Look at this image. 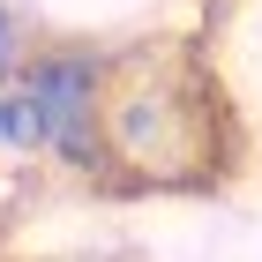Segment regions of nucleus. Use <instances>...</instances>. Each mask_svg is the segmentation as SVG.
<instances>
[{
	"instance_id": "nucleus-1",
	"label": "nucleus",
	"mask_w": 262,
	"mask_h": 262,
	"mask_svg": "<svg viewBox=\"0 0 262 262\" xmlns=\"http://www.w3.org/2000/svg\"><path fill=\"white\" fill-rule=\"evenodd\" d=\"M113 68H120V53H105V45H38L15 68L30 150L75 180L113 172Z\"/></svg>"
},
{
	"instance_id": "nucleus-3",
	"label": "nucleus",
	"mask_w": 262,
	"mask_h": 262,
	"mask_svg": "<svg viewBox=\"0 0 262 262\" xmlns=\"http://www.w3.org/2000/svg\"><path fill=\"white\" fill-rule=\"evenodd\" d=\"M23 60H30V45H23V15H15V0H0V75H15Z\"/></svg>"
},
{
	"instance_id": "nucleus-2",
	"label": "nucleus",
	"mask_w": 262,
	"mask_h": 262,
	"mask_svg": "<svg viewBox=\"0 0 262 262\" xmlns=\"http://www.w3.org/2000/svg\"><path fill=\"white\" fill-rule=\"evenodd\" d=\"M23 150H30V120H23L15 75H0V158H23Z\"/></svg>"
}]
</instances>
